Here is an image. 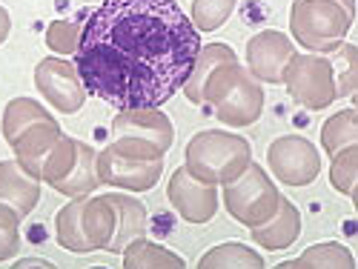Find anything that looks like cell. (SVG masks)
Returning <instances> with one entry per match:
<instances>
[{
  "label": "cell",
  "mask_w": 358,
  "mask_h": 269,
  "mask_svg": "<svg viewBox=\"0 0 358 269\" xmlns=\"http://www.w3.org/2000/svg\"><path fill=\"white\" fill-rule=\"evenodd\" d=\"M198 52V29L175 0H103L80 29L75 66L109 106L158 109L184 89Z\"/></svg>",
  "instance_id": "6da1fadb"
},
{
  "label": "cell",
  "mask_w": 358,
  "mask_h": 269,
  "mask_svg": "<svg viewBox=\"0 0 358 269\" xmlns=\"http://www.w3.org/2000/svg\"><path fill=\"white\" fill-rule=\"evenodd\" d=\"M201 103H210L227 126H252L264 112V89L250 69L227 61L206 78Z\"/></svg>",
  "instance_id": "7a4b0ae2"
},
{
  "label": "cell",
  "mask_w": 358,
  "mask_h": 269,
  "mask_svg": "<svg viewBox=\"0 0 358 269\" xmlns=\"http://www.w3.org/2000/svg\"><path fill=\"white\" fill-rule=\"evenodd\" d=\"M355 20V0H292L289 32L307 52L327 54L344 43Z\"/></svg>",
  "instance_id": "3957f363"
},
{
  "label": "cell",
  "mask_w": 358,
  "mask_h": 269,
  "mask_svg": "<svg viewBox=\"0 0 358 269\" xmlns=\"http://www.w3.org/2000/svg\"><path fill=\"white\" fill-rule=\"evenodd\" d=\"M252 161V146L247 138H238L221 129H203L187 143V172L203 184H229Z\"/></svg>",
  "instance_id": "277c9868"
},
{
  "label": "cell",
  "mask_w": 358,
  "mask_h": 269,
  "mask_svg": "<svg viewBox=\"0 0 358 269\" xmlns=\"http://www.w3.org/2000/svg\"><path fill=\"white\" fill-rule=\"evenodd\" d=\"M112 143L141 158H164L175 143V126L158 109H121L112 121Z\"/></svg>",
  "instance_id": "5b68a950"
},
{
  "label": "cell",
  "mask_w": 358,
  "mask_h": 269,
  "mask_svg": "<svg viewBox=\"0 0 358 269\" xmlns=\"http://www.w3.org/2000/svg\"><path fill=\"white\" fill-rule=\"evenodd\" d=\"M281 192L278 187L270 181L258 163L250 161V166L235 177V181L224 184V206L227 212L244 226H258L264 221H270L278 209Z\"/></svg>",
  "instance_id": "8992f818"
},
{
  "label": "cell",
  "mask_w": 358,
  "mask_h": 269,
  "mask_svg": "<svg viewBox=\"0 0 358 269\" xmlns=\"http://www.w3.org/2000/svg\"><path fill=\"white\" fill-rule=\"evenodd\" d=\"M281 83H287V92L295 103H301L313 112L327 109L338 98L333 64H330V57L318 52H304V54L295 52L287 61Z\"/></svg>",
  "instance_id": "52a82bcc"
},
{
  "label": "cell",
  "mask_w": 358,
  "mask_h": 269,
  "mask_svg": "<svg viewBox=\"0 0 358 269\" xmlns=\"http://www.w3.org/2000/svg\"><path fill=\"white\" fill-rule=\"evenodd\" d=\"M164 158H141L127 149L109 143L98 155V177L101 184L129 189V192H146L161 181Z\"/></svg>",
  "instance_id": "ba28073f"
},
{
  "label": "cell",
  "mask_w": 358,
  "mask_h": 269,
  "mask_svg": "<svg viewBox=\"0 0 358 269\" xmlns=\"http://www.w3.org/2000/svg\"><path fill=\"white\" fill-rule=\"evenodd\" d=\"M266 163L273 175L287 187H307L313 184L321 172V158L313 140L301 135H284L275 138L266 149Z\"/></svg>",
  "instance_id": "9c48e42d"
},
{
  "label": "cell",
  "mask_w": 358,
  "mask_h": 269,
  "mask_svg": "<svg viewBox=\"0 0 358 269\" xmlns=\"http://www.w3.org/2000/svg\"><path fill=\"white\" fill-rule=\"evenodd\" d=\"M35 86L38 92L64 115L78 112L86 103V86L78 75V66L61 57H43L35 69Z\"/></svg>",
  "instance_id": "30bf717a"
},
{
  "label": "cell",
  "mask_w": 358,
  "mask_h": 269,
  "mask_svg": "<svg viewBox=\"0 0 358 269\" xmlns=\"http://www.w3.org/2000/svg\"><path fill=\"white\" fill-rule=\"evenodd\" d=\"M166 198L178 209V215L189 224H206L218 212V189L213 184H203L198 177H192L187 166L172 172Z\"/></svg>",
  "instance_id": "8fae6325"
},
{
  "label": "cell",
  "mask_w": 358,
  "mask_h": 269,
  "mask_svg": "<svg viewBox=\"0 0 358 269\" xmlns=\"http://www.w3.org/2000/svg\"><path fill=\"white\" fill-rule=\"evenodd\" d=\"M295 54L292 41L284 32H275V29H266V32H258L255 38H250L247 43V69L255 80L264 83H281L284 80V69L287 61Z\"/></svg>",
  "instance_id": "7c38bea8"
},
{
  "label": "cell",
  "mask_w": 358,
  "mask_h": 269,
  "mask_svg": "<svg viewBox=\"0 0 358 269\" xmlns=\"http://www.w3.org/2000/svg\"><path fill=\"white\" fill-rule=\"evenodd\" d=\"M61 135H64V129L57 126L55 117H49V121H41L35 126H29L26 132H20L9 146L15 149L17 163L32 177L41 181V166H43L46 155L52 152V146L61 140Z\"/></svg>",
  "instance_id": "4fadbf2b"
},
{
  "label": "cell",
  "mask_w": 358,
  "mask_h": 269,
  "mask_svg": "<svg viewBox=\"0 0 358 269\" xmlns=\"http://www.w3.org/2000/svg\"><path fill=\"white\" fill-rule=\"evenodd\" d=\"M250 235H252V241L266 252L287 249V247H292L298 241V235H301V215H298V209H295L292 201L281 198L275 215L270 221L252 226Z\"/></svg>",
  "instance_id": "5bb4252c"
},
{
  "label": "cell",
  "mask_w": 358,
  "mask_h": 269,
  "mask_svg": "<svg viewBox=\"0 0 358 269\" xmlns=\"http://www.w3.org/2000/svg\"><path fill=\"white\" fill-rule=\"evenodd\" d=\"M41 201V181L29 175L17 158L0 161V203H9L20 218H26Z\"/></svg>",
  "instance_id": "9a60e30c"
},
{
  "label": "cell",
  "mask_w": 358,
  "mask_h": 269,
  "mask_svg": "<svg viewBox=\"0 0 358 269\" xmlns=\"http://www.w3.org/2000/svg\"><path fill=\"white\" fill-rule=\"evenodd\" d=\"M80 226H83V238L89 244V252H98V249L109 252L112 235H115V206H112L109 195L83 198Z\"/></svg>",
  "instance_id": "2e32d148"
},
{
  "label": "cell",
  "mask_w": 358,
  "mask_h": 269,
  "mask_svg": "<svg viewBox=\"0 0 358 269\" xmlns=\"http://www.w3.org/2000/svg\"><path fill=\"white\" fill-rule=\"evenodd\" d=\"M98 184H101V177H98V152L89 143L78 140L72 169L52 189L61 192V195H69V198H83V195H92L98 189Z\"/></svg>",
  "instance_id": "e0dca14e"
},
{
  "label": "cell",
  "mask_w": 358,
  "mask_h": 269,
  "mask_svg": "<svg viewBox=\"0 0 358 269\" xmlns=\"http://www.w3.org/2000/svg\"><path fill=\"white\" fill-rule=\"evenodd\" d=\"M112 206H115V235H112V244L109 252H124V247L135 238L146 235V206L129 195H109Z\"/></svg>",
  "instance_id": "ac0fdd59"
},
{
  "label": "cell",
  "mask_w": 358,
  "mask_h": 269,
  "mask_svg": "<svg viewBox=\"0 0 358 269\" xmlns=\"http://www.w3.org/2000/svg\"><path fill=\"white\" fill-rule=\"evenodd\" d=\"M227 61H238L235 52L227 43H206V46L201 43V52L195 57V66H192V72H189V78L184 83V95H187L189 103H201V92H203L206 78H210Z\"/></svg>",
  "instance_id": "d6986e66"
},
{
  "label": "cell",
  "mask_w": 358,
  "mask_h": 269,
  "mask_svg": "<svg viewBox=\"0 0 358 269\" xmlns=\"http://www.w3.org/2000/svg\"><path fill=\"white\" fill-rule=\"evenodd\" d=\"M124 266L127 269H184V258L164 249L161 244H152L146 238H135L124 247Z\"/></svg>",
  "instance_id": "ffe728a7"
},
{
  "label": "cell",
  "mask_w": 358,
  "mask_h": 269,
  "mask_svg": "<svg viewBox=\"0 0 358 269\" xmlns=\"http://www.w3.org/2000/svg\"><path fill=\"white\" fill-rule=\"evenodd\" d=\"M310 266L313 269H352L355 258L347 247L333 241V244H313L298 258L281 263V269H310Z\"/></svg>",
  "instance_id": "44dd1931"
},
{
  "label": "cell",
  "mask_w": 358,
  "mask_h": 269,
  "mask_svg": "<svg viewBox=\"0 0 358 269\" xmlns=\"http://www.w3.org/2000/svg\"><path fill=\"white\" fill-rule=\"evenodd\" d=\"M201 269H261L264 266V258L258 252H252L250 247L244 244H221V247H213L201 261H198Z\"/></svg>",
  "instance_id": "7402d4cb"
},
{
  "label": "cell",
  "mask_w": 358,
  "mask_h": 269,
  "mask_svg": "<svg viewBox=\"0 0 358 269\" xmlns=\"http://www.w3.org/2000/svg\"><path fill=\"white\" fill-rule=\"evenodd\" d=\"M49 117L52 115L38 101H32V98H15V101H9L6 109H3V138H6V143H12L29 126H35L41 121H49Z\"/></svg>",
  "instance_id": "603a6c76"
},
{
  "label": "cell",
  "mask_w": 358,
  "mask_h": 269,
  "mask_svg": "<svg viewBox=\"0 0 358 269\" xmlns=\"http://www.w3.org/2000/svg\"><path fill=\"white\" fill-rule=\"evenodd\" d=\"M83 198H75L72 203H66L61 212H57V218H55V238H57V244H61L64 249H69V252H78V255L89 252V244L83 238V226H80Z\"/></svg>",
  "instance_id": "cb8c5ba5"
},
{
  "label": "cell",
  "mask_w": 358,
  "mask_h": 269,
  "mask_svg": "<svg viewBox=\"0 0 358 269\" xmlns=\"http://www.w3.org/2000/svg\"><path fill=\"white\" fill-rule=\"evenodd\" d=\"M321 143H324V149H327V155L330 158L336 152H341V149L358 143V115H355V109L336 112L330 121L321 126Z\"/></svg>",
  "instance_id": "d4e9b609"
},
{
  "label": "cell",
  "mask_w": 358,
  "mask_h": 269,
  "mask_svg": "<svg viewBox=\"0 0 358 269\" xmlns=\"http://www.w3.org/2000/svg\"><path fill=\"white\" fill-rule=\"evenodd\" d=\"M336 75V95L347 98L358 86V49L352 43H338L333 52H327Z\"/></svg>",
  "instance_id": "484cf974"
},
{
  "label": "cell",
  "mask_w": 358,
  "mask_h": 269,
  "mask_svg": "<svg viewBox=\"0 0 358 269\" xmlns=\"http://www.w3.org/2000/svg\"><path fill=\"white\" fill-rule=\"evenodd\" d=\"M75 149H78V140L69 135H61V140L52 146V152L46 155V161L41 166V181H46L49 187H55L61 181L75 163Z\"/></svg>",
  "instance_id": "4316f807"
},
{
  "label": "cell",
  "mask_w": 358,
  "mask_h": 269,
  "mask_svg": "<svg viewBox=\"0 0 358 269\" xmlns=\"http://www.w3.org/2000/svg\"><path fill=\"white\" fill-rule=\"evenodd\" d=\"M355 177H358V143L336 152L333 166H330V184L341 195L355 198Z\"/></svg>",
  "instance_id": "83f0119b"
},
{
  "label": "cell",
  "mask_w": 358,
  "mask_h": 269,
  "mask_svg": "<svg viewBox=\"0 0 358 269\" xmlns=\"http://www.w3.org/2000/svg\"><path fill=\"white\" fill-rule=\"evenodd\" d=\"M238 0H192V26L198 32H215L221 29Z\"/></svg>",
  "instance_id": "f1b7e54d"
},
{
  "label": "cell",
  "mask_w": 358,
  "mask_h": 269,
  "mask_svg": "<svg viewBox=\"0 0 358 269\" xmlns=\"http://www.w3.org/2000/svg\"><path fill=\"white\" fill-rule=\"evenodd\" d=\"M80 29L83 23L78 20H55L46 29V46L57 54H75L78 52V41H80Z\"/></svg>",
  "instance_id": "f546056e"
},
{
  "label": "cell",
  "mask_w": 358,
  "mask_h": 269,
  "mask_svg": "<svg viewBox=\"0 0 358 269\" xmlns=\"http://www.w3.org/2000/svg\"><path fill=\"white\" fill-rule=\"evenodd\" d=\"M20 249V215L9 203H0V261L15 258Z\"/></svg>",
  "instance_id": "4dcf8cb0"
},
{
  "label": "cell",
  "mask_w": 358,
  "mask_h": 269,
  "mask_svg": "<svg viewBox=\"0 0 358 269\" xmlns=\"http://www.w3.org/2000/svg\"><path fill=\"white\" fill-rule=\"evenodd\" d=\"M9 32H12V17H9V12H6L3 6H0V46L6 43Z\"/></svg>",
  "instance_id": "1f68e13d"
},
{
  "label": "cell",
  "mask_w": 358,
  "mask_h": 269,
  "mask_svg": "<svg viewBox=\"0 0 358 269\" xmlns=\"http://www.w3.org/2000/svg\"><path fill=\"white\" fill-rule=\"evenodd\" d=\"M17 266H52V263H46V261H35V258H32V261H20Z\"/></svg>",
  "instance_id": "d6a6232c"
}]
</instances>
